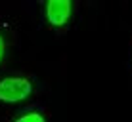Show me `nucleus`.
<instances>
[{
  "label": "nucleus",
  "mask_w": 132,
  "mask_h": 122,
  "mask_svg": "<svg viewBox=\"0 0 132 122\" xmlns=\"http://www.w3.org/2000/svg\"><path fill=\"white\" fill-rule=\"evenodd\" d=\"M33 93V84L25 76H6L0 80V101L19 103Z\"/></svg>",
  "instance_id": "f257e3e1"
},
{
  "label": "nucleus",
  "mask_w": 132,
  "mask_h": 122,
  "mask_svg": "<svg viewBox=\"0 0 132 122\" xmlns=\"http://www.w3.org/2000/svg\"><path fill=\"white\" fill-rule=\"evenodd\" d=\"M73 12V2L71 0H48L44 6L46 19L52 27H63L69 21Z\"/></svg>",
  "instance_id": "f03ea898"
},
{
  "label": "nucleus",
  "mask_w": 132,
  "mask_h": 122,
  "mask_svg": "<svg viewBox=\"0 0 132 122\" xmlns=\"http://www.w3.org/2000/svg\"><path fill=\"white\" fill-rule=\"evenodd\" d=\"M13 122H46V118H44L40 112L31 111V112H25V115H21L19 118H15Z\"/></svg>",
  "instance_id": "7ed1b4c3"
},
{
  "label": "nucleus",
  "mask_w": 132,
  "mask_h": 122,
  "mask_svg": "<svg viewBox=\"0 0 132 122\" xmlns=\"http://www.w3.org/2000/svg\"><path fill=\"white\" fill-rule=\"evenodd\" d=\"M4 53H6V42H4V36L0 34V61H2Z\"/></svg>",
  "instance_id": "20e7f679"
}]
</instances>
